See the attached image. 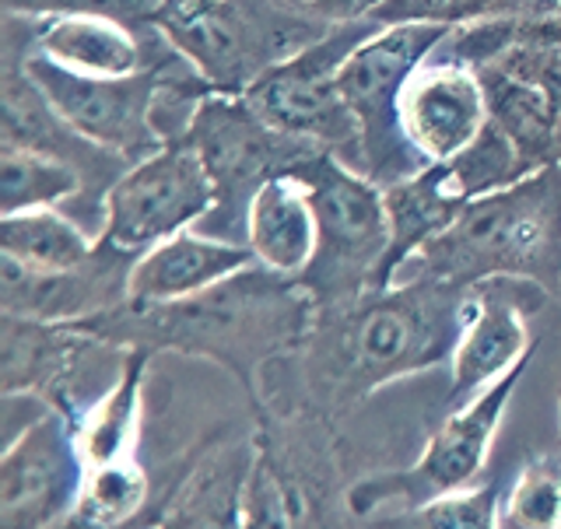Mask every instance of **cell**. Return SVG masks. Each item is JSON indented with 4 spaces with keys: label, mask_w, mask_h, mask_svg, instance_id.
I'll use <instances>...</instances> for the list:
<instances>
[{
    "label": "cell",
    "mask_w": 561,
    "mask_h": 529,
    "mask_svg": "<svg viewBox=\"0 0 561 529\" xmlns=\"http://www.w3.org/2000/svg\"><path fill=\"white\" fill-rule=\"evenodd\" d=\"M32 22L35 28L28 32L25 49L75 74L127 78L145 70L165 49V39L154 25H148V39H140L134 25L99 14H53L32 18Z\"/></svg>",
    "instance_id": "cell-19"
},
{
    "label": "cell",
    "mask_w": 561,
    "mask_h": 529,
    "mask_svg": "<svg viewBox=\"0 0 561 529\" xmlns=\"http://www.w3.org/2000/svg\"><path fill=\"white\" fill-rule=\"evenodd\" d=\"M470 306L473 285L428 277L393 280L347 302L316 306L302 347L274 365L285 372L280 396L263 407L337 421L382 386L449 365Z\"/></svg>",
    "instance_id": "cell-1"
},
{
    "label": "cell",
    "mask_w": 561,
    "mask_h": 529,
    "mask_svg": "<svg viewBox=\"0 0 561 529\" xmlns=\"http://www.w3.org/2000/svg\"><path fill=\"white\" fill-rule=\"evenodd\" d=\"M137 529H158V526H154V522H151V519H148V522H145V526H137Z\"/></svg>",
    "instance_id": "cell-34"
},
{
    "label": "cell",
    "mask_w": 561,
    "mask_h": 529,
    "mask_svg": "<svg viewBox=\"0 0 561 529\" xmlns=\"http://www.w3.org/2000/svg\"><path fill=\"white\" fill-rule=\"evenodd\" d=\"M488 95V119L499 127L523 154V162L534 172L561 162V110L537 92L534 84L516 81L502 70H478Z\"/></svg>",
    "instance_id": "cell-24"
},
{
    "label": "cell",
    "mask_w": 561,
    "mask_h": 529,
    "mask_svg": "<svg viewBox=\"0 0 561 529\" xmlns=\"http://www.w3.org/2000/svg\"><path fill=\"white\" fill-rule=\"evenodd\" d=\"M558 298H561V285H558Z\"/></svg>",
    "instance_id": "cell-37"
},
{
    "label": "cell",
    "mask_w": 561,
    "mask_h": 529,
    "mask_svg": "<svg viewBox=\"0 0 561 529\" xmlns=\"http://www.w3.org/2000/svg\"><path fill=\"white\" fill-rule=\"evenodd\" d=\"M453 28L379 25L337 70V88L362 134V172L382 189L425 169L400 130V99L411 74Z\"/></svg>",
    "instance_id": "cell-9"
},
{
    "label": "cell",
    "mask_w": 561,
    "mask_h": 529,
    "mask_svg": "<svg viewBox=\"0 0 561 529\" xmlns=\"http://www.w3.org/2000/svg\"><path fill=\"white\" fill-rule=\"evenodd\" d=\"M376 28L379 22L373 18L327 28L288 60L263 70L245 92V102L280 134L306 140L362 172V134L337 88V70Z\"/></svg>",
    "instance_id": "cell-8"
},
{
    "label": "cell",
    "mask_w": 561,
    "mask_h": 529,
    "mask_svg": "<svg viewBox=\"0 0 561 529\" xmlns=\"http://www.w3.org/2000/svg\"><path fill=\"white\" fill-rule=\"evenodd\" d=\"M183 137L197 148L218 193V204L204 221L210 228L207 235L232 242H239L232 235L236 228L245 242V207L253 193L274 175L295 172L306 158L320 154V148L271 127L245 95H204Z\"/></svg>",
    "instance_id": "cell-10"
},
{
    "label": "cell",
    "mask_w": 561,
    "mask_h": 529,
    "mask_svg": "<svg viewBox=\"0 0 561 529\" xmlns=\"http://www.w3.org/2000/svg\"><path fill=\"white\" fill-rule=\"evenodd\" d=\"M312 189L316 207V256L302 285L316 306L347 302L368 288H386V256H390V215L386 193L358 169L344 165L327 151L306 158L295 169Z\"/></svg>",
    "instance_id": "cell-6"
},
{
    "label": "cell",
    "mask_w": 561,
    "mask_h": 529,
    "mask_svg": "<svg viewBox=\"0 0 561 529\" xmlns=\"http://www.w3.org/2000/svg\"><path fill=\"white\" fill-rule=\"evenodd\" d=\"M218 193L186 137L134 162L110 186L102 200L99 239L127 253H148L151 245L207 221Z\"/></svg>",
    "instance_id": "cell-12"
},
{
    "label": "cell",
    "mask_w": 561,
    "mask_h": 529,
    "mask_svg": "<svg viewBox=\"0 0 561 529\" xmlns=\"http://www.w3.org/2000/svg\"><path fill=\"white\" fill-rule=\"evenodd\" d=\"M344 446L330 417L253 411L245 529H351Z\"/></svg>",
    "instance_id": "cell-4"
},
{
    "label": "cell",
    "mask_w": 561,
    "mask_h": 529,
    "mask_svg": "<svg viewBox=\"0 0 561 529\" xmlns=\"http://www.w3.org/2000/svg\"><path fill=\"white\" fill-rule=\"evenodd\" d=\"M175 53L169 43L158 57L127 78H92V74H75L60 64H53L39 53L25 49V74L35 81V88L43 92V99L53 105L70 130L81 134L92 145L113 151L127 162H140V158L154 154L158 148H165L169 140L162 130L154 127V110L158 95L169 67L175 64Z\"/></svg>",
    "instance_id": "cell-11"
},
{
    "label": "cell",
    "mask_w": 561,
    "mask_h": 529,
    "mask_svg": "<svg viewBox=\"0 0 561 529\" xmlns=\"http://www.w3.org/2000/svg\"><path fill=\"white\" fill-rule=\"evenodd\" d=\"M165 0H4L8 14L53 18V14H99L116 18L123 25H151Z\"/></svg>",
    "instance_id": "cell-31"
},
{
    "label": "cell",
    "mask_w": 561,
    "mask_h": 529,
    "mask_svg": "<svg viewBox=\"0 0 561 529\" xmlns=\"http://www.w3.org/2000/svg\"><path fill=\"white\" fill-rule=\"evenodd\" d=\"M534 365V355L519 361L513 372L491 382L484 393L460 403L443 425H438L421 456L403 470L368 473V478L351 481L347 508L355 519H379L386 508L408 513L425 502H435L453 491H463L481 478V470L495 446V435L505 421L508 403H513L526 368Z\"/></svg>",
    "instance_id": "cell-7"
},
{
    "label": "cell",
    "mask_w": 561,
    "mask_h": 529,
    "mask_svg": "<svg viewBox=\"0 0 561 529\" xmlns=\"http://www.w3.org/2000/svg\"><path fill=\"white\" fill-rule=\"evenodd\" d=\"M558 11L554 0H382L373 11L379 25H438V28H463L488 18L508 14H543Z\"/></svg>",
    "instance_id": "cell-29"
},
{
    "label": "cell",
    "mask_w": 561,
    "mask_h": 529,
    "mask_svg": "<svg viewBox=\"0 0 561 529\" xmlns=\"http://www.w3.org/2000/svg\"><path fill=\"white\" fill-rule=\"evenodd\" d=\"M558 414H561V396H558Z\"/></svg>",
    "instance_id": "cell-35"
},
{
    "label": "cell",
    "mask_w": 561,
    "mask_h": 529,
    "mask_svg": "<svg viewBox=\"0 0 561 529\" xmlns=\"http://www.w3.org/2000/svg\"><path fill=\"white\" fill-rule=\"evenodd\" d=\"M488 127L484 81L473 67L432 53L400 99V130L425 165L460 154Z\"/></svg>",
    "instance_id": "cell-17"
},
{
    "label": "cell",
    "mask_w": 561,
    "mask_h": 529,
    "mask_svg": "<svg viewBox=\"0 0 561 529\" xmlns=\"http://www.w3.org/2000/svg\"><path fill=\"white\" fill-rule=\"evenodd\" d=\"M137 253L102 242L70 271H25L0 256V306L8 315L43 323H84L130 302V271Z\"/></svg>",
    "instance_id": "cell-16"
},
{
    "label": "cell",
    "mask_w": 561,
    "mask_h": 529,
    "mask_svg": "<svg viewBox=\"0 0 561 529\" xmlns=\"http://www.w3.org/2000/svg\"><path fill=\"white\" fill-rule=\"evenodd\" d=\"M81 481L75 428L64 414L43 411L0 456V529H49L75 513Z\"/></svg>",
    "instance_id": "cell-13"
},
{
    "label": "cell",
    "mask_w": 561,
    "mask_h": 529,
    "mask_svg": "<svg viewBox=\"0 0 561 529\" xmlns=\"http://www.w3.org/2000/svg\"><path fill=\"white\" fill-rule=\"evenodd\" d=\"M105 347L110 344H102L81 323H43L4 312L0 326L4 396H25L67 421H78L88 407V400H81L84 368Z\"/></svg>",
    "instance_id": "cell-15"
},
{
    "label": "cell",
    "mask_w": 561,
    "mask_h": 529,
    "mask_svg": "<svg viewBox=\"0 0 561 529\" xmlns=\"http://www.w3.org/2000/svg\"><path fill=\"white\" fill-rule=\"evenodd\" d=\"M84 189V172L60 154L22 145L0 148V207H4V215L60 207L70 197H81Z\"/></svg>",
    "instance_id": "cell-27"
},
{
    "label": "cell",
    "mask_w": 561,
    "mask_h": 529,
    "mask_svg": "<svg viewBox=\"0 0 561 529\" xmlns=\"http://www.w3.org/2000/svg\"><path fill=\"white\" fill-rule=\"evenodd\" d=\"M481 285L519 277L558 295L561 285V162L463 207L443 235L403 263L393 280Z\"/></svg>",
    "instance_id": "cell-3"
},
{
    "label": "cell",
    "mask_w": 561,
    "mask_h": 529,
    "mask_svg": "<svg viewBox=\"0 0 561 529\" xmlns=\"http://www.w3.org/2000/svg\"><path fill=\"white\" fill-rule=\"evenodd\" d=\"M253 467V432L204 442L172 467L158 491V529H245V481Z\"/></svg>",
    "instance_id": "cell-18"
},
{
    "label": "cell",
    "mask_w": 561,
    "mask_h": 529,
    "mask_svg": "<svg viewBox=\"0 0 561 529\" xmlns=\"http://www.w3.org/2000/svg\"><path fill=\"white\" fill-rule=\"evenodd\" d=\"M548 288L519 277H495L473 285V306L449 358L456 403L484 393L519 361L537 355V337H530L526 320L548 306Z\"/></svg>",
    "instance_id": "cell-14"
},
{
    "label": "cell",
    "mask_w": 561,
    "mask_h": 529,
    "mask_svg": "<svg viewBox=\"0 0 561 529\" xmlns=\"http://www.w3.org/2000/svg\"><path fill=\"white\" fill-rule=\"evenodd\" d=\"M267 4L298 18V22H306V25L333 28L344 22L373 18V11L382 4V0H267Z\"/></svg>",
    "instance_id": "cell-32"
},
{
    "label": "cell",
    "mask_w": 561,
    "mask_h": 529,
    "mask_svg": "<svg viewBox=\"0 0 561 529\" xmlns=\"http://www.w3.org/2000/svg\"><path fill=\"white\" fill-rule=\"evenodd\" d=\"M312 315V295L295 277L253 263L183 302H127L81 326L116 350H172L218 365L239 382L250 411H260L267 403V372L302 347Z\"/></svg>",
    "instance_id": "cell-2"
},
{
    "label": "cell",
    "mask_w": 561,
    "mask_h": 529,
    "mask_svg": "<svg viewBox=\"0 0 561 529\" xmlns=\"http://www.w3.org/2000/svg\"><path fill=\"white\" fill-rule=\"evenodd\" d=\"M502 487L491 481L484 487H463L425 502L408 513H397L386 519V529H502L499 526Z\"/></svg>",
    "instance_id": "cell-30"
},
{
    "label": "cell",
    "mask_w": 561,
    "mask_h": 529,
    "mask_svg": "<svg viewBox=\"0 0 561 529\" xmlns=\"http://www.w3.org/2000/svg\"><path fill=\"white\" fill-rule=\"evenodd\" d=\"M316 207L312 189L298 172L274 175L245 207V245L260 267L280 277H302L316 256Z\"/></svg>",
    "instance_id": "cell-21"
},
{
    "label": "cell",
    "mask_w": 561,
    "mask_h": 529,
    "mask_svg": "<svg viewBox=\"0 0 561 529\" xmlns=\"http://www.w3.org/2000/svg\"><path fill=\"white\" fill-rule=\"evenodd\" d=\"M151 25L215 95H245L263 70L327 32L267 0H165Z\"/></svg>",
    "instance_id": "cell-5"
},
{
    "label": "cell",
    "mask_w": 561,
    "mask_h": 529,
    "mask_svg": "<svg viewBox=\"0 0 561 529\" xmlns=\"http://www.w3.org/2000/svg\"><path fill=\"white\" fill-rule=\"evenodd\" d=\"M99 235L64 215L60 207H35L0 218V256L25 271H70L95 253Z\"/></svg>",
    "instance_id": "cell-25"
},
{
    "label": "cell",
    "mask_w": 561,
    "mask_h": 529,
    "mask_svg": "<svg viewBox=\"0 0 561 529\" xmlns=\"http://www.w3.org/2000/svg\"><path fill=\"white\" fill-rule=\"evenodd\" d=\"M554 4H558V11H561V0H554Z\"/></svg>",
    "instance_id": "cell-36"
},
{
    "label": "cell",
    "mask_w": 561,
    "mask_h": 529,
    "mask_svg": "<svg viewBox=\"0 0 561 529\" xmlns=\"http://www.w3.org/2000/svg\"><path fill=\"white\" fill-rule=\"evenodd\" d=\"M151 358V350H123L113 382L88 403L78 421H70L84 470L123 460V456H137L140 421H145V379Z\"/></svg>",
    "instance_id": "cell-22"
},
{
    "label": "cell",
    "mask_w": 561,
    "mask_h": 529,
    "mask_svg": "<svg viewBox=\"0 0 561 529\" xmlns=\"http://www.w3.org/2000/svg\"><path fill=\"white\" fill-rule=\"evenodd\" d=\"M386 215H390V256H386V285H393L397 271L408 263L421 245H428L435 235L470 207L460 189L453 186L443 162L425 165L393 186H386Z\"/></svg>",
    "instance_id": "cell-23"
},
{
    "label": "cell",
    "mask_w": 561,
    "mask_h": 529,
    "mask_svg": "<svg viewBox=\"0 0 561 529\" xmlns=\"http://www.w3.org/2000/svg\"><path fill=\"white\" fill-rule=\"evenodd\" d=\"M154 498L158 491L140 456H123L84 470L75 516L95 529H137L151 519Z\"/></svg>",
    "instance_id": "cell-26"
},
{
    "label": "cell",
    "mask_w": 561,
    "mask_h": 529,
    "mask_svg": "<svg viewBox=\"0 0 561 529\" xmlns=\"http://www.w3.org/2000/svg\"><path fill=\"white\" fill-rule=\"evenodd\" d=\"M256 256L245 242L218 239L186 228L165 242L151 245L140 253L130 271V302L137 306H162V302H183L221 280L253 267Z\"/></svg>",
    "instance_id": "cell-20"
},
{
    "label": "cell",
    "mask_w": 561,
    "mask_h": 529,
    "mask_svg": "<svg viewBox=\"0 0 561 529\" xmlns=\"http://www.w3.org/2000/svg\"><path fill=\"white\" fill-rule=\"evenodd\" d=\"M49 529H95V526H88L84 519H78L75 513H70V516H64L60 522H53Z\"/></svg>",
    "instance_id": "cell-33"
},
{
    "label": "cell",
    "mask_w": 561,
    "mask_h": 529,
    "mask_svg": "<svg viewBox=\"0 0 561 529\" xmlns=\"http://www.w3.org/2000/svg\"><path fill=\"white\" fill-rule=\"evenodd\" d=\"M502 529H561V452L526 460L499 505Z\"/></svg>",
    "instance_id": "cell-28"
}]
</instances>
